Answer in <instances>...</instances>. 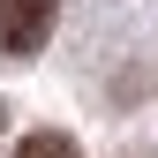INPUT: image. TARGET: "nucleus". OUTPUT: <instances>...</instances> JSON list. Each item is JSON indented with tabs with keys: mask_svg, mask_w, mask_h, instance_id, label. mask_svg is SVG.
<instances>
[{
	"mask_svg": "<svg viewBox=\"0 0 158 158\" xmlns=\"http://www.w3.org/2000/svg\"><path fill=\"white\" fill-rule=\"evenodd\" d=\"M53 15L60 0H0V60H30L53 38Z\"/></svg>",
	"mask_w": 158,
	"mask_h": 158,
	"instance_id": "nucleus-1",
	"label": "nucleus"
},
{
	"mask_svg": "<svg viewBox=\"0 0 158 158\" xmlns=\"http://www.w3.org/2000/svg\"><path fill=\"white\" fill-rule=\"evenodd\" d=\"M15 158H83L68 143V135H53V128H38V135H23V143H15Z\"/></svg>",
	"mask_w": 158,
	"mask_h": 158,
	"instance_id": "nucleus-2",
	"label": "nucleus"
},
{
	"mask_svg": "<svg viewBox=\"0 0 158 158\" xmlns=\"http://www.w3.org/2000/svg\"><path fill=\"white\" fill-rule=\"evenodd\" d=\"M0 121H8V106H0Z\"/></svg>",
	"mask_w": 158,
	"mask_h": 158,
	"instance_id": "nucleus-3",
	"label": "nucleus"
}]
</instances>
